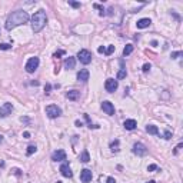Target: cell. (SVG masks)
I'll return each mask as SVG.
<instances>
[{"label": "cell", "instance_id": "cell-3", "mask_svg": "<svg viewBox=\"0 0 183 183\" xmlns=\"http://www.w3.org/2000/svg\"><path fill=\"white\" fill-rule=\"evenodd\" d=\"M39 63H40V60H39V57H30L29 60H27V63H26V66H24V69H26V72L27 73H34V70L39 67Z\"/></svg>", "mask_w": 183, "mask_h": 183}, {"label": "cell", "instance_id": "cell-22", "mask_svg": "<svg viewBox=\"0 0 183 183\" xmlns=\"http://www.w3.org/2000/svg\"><path fill=\"white\" fill-rule=\"evenodd\" d=\"M126 76H128V72H126V69H125V67H122V69H120L119 70V73H117V79H125V77H126Z\"/></svg>", "mask_w": 183, "mask_h": 183}, {"label": "cell", "instance_id": "cell-35", "mask_svg": "<svg viewBox=\"0 0 183 183\" xmlns=\"http://www.w3.org/2000/svg\"><path fill=\"white\" fill-rule=\"evenodd\" d=\"M44 90H46V95H49V93H50V90H52V86H50V85H46Z\"/></svg>", "mask_w": 183, "mask_h": 183}, {"label": "cell", "instance_id": "cell-12", "mask_svg": "<svg viewBox=\"0 0 183 183\" xmlns=\"http://www.w3.org/2000/svg\"><path fill=\"white\" fill-rule=\"evenodd\" d=\"M60 173L64 176V177H72L73 173H72V169L69 166V163L67 162H64L63 165L60 166Z\"/></svg>", "mask_w": 183, "mask_h": 183}, {"label": "cell", "instance_id": "cell-34", "mask_svg": "<svg viewBox=\"0 0 183 183\" xmlns=\"http://www.w3.org/2000/svg\"><path fill=\"white\" fill-rule=\"evenodd\" d=\"M182 146H183L182 143H179V144H177V146H176V149H175V152H173V153H175V155H177V152H179V150H180V149H182Z\"/></svg>", "mask_w": 183, "mask_h": 183}, {"label": "cell", "instance_id": "cell-10", "mask_svg": "<svg viewBox=\"0 0 183 183\" xmlns=\"http://www.w3.org/2000/svg\"><path fill=\"white\" fill-rule=\"evenodd\" d=\"M102 109L106 114H109V116H113L114 114V106L113 103H110L109 100H104L103 103H102Z\"/></svg>", "mask_w": 183, "mask_h": 183}, {"label": "cell", "instance_id": "cell-5", "mask_svg": "<svg viewBox=\"0 0 183 183\" xmlns=\"http://www.w3.org/2000/svg\"><path fill=\"white\" fill-rule=\"evenodd\" d=\"M77 59L80 60V63L89 64L92 62V53L89 50H86V49H83V50H80L79 53H77Z\"/></svg>", "mask_w": 183, "mask_h": 183}, {"label": "cell", "instance_id": "cell-16", "mask_svg": "<svg viewBox=\"0 0 183 183\" xmlns=\"http://www.w3.org/2000/svg\"><path fill=\"white\" fill-rule=\"evenodd\" d=\"M74 66H76V60H74V57H67L66 60H64V67L69 70V69H74Z\"/></svg>", "mask_w": 183, "mask_h": 183}, {"label": "cell", "instance_id": "cell-42", "mask_svg": "<svg viewBox=\"0 0 183 183\" xmlns=\"http://www.w3.org/2000/svg\"><path fill=\"white\" fill-rule=\"evenodd\" d=\"M57 183H62V182H57Z\"/></svg>", "mask_w": 183, "mask_h": 183}, {"label": "cell", "instance_id": "cell-37", "mask_svg": "<svg viewBox=\"0 0 183 183\" xmlns=\"http://www.w3.org/2000/svg\"><path fill=\"white\" fill-rule=\"evenodd\" d=\"M23 136H24V137H26V139H29V137H30V133H29V132H24V133H23Z\"/></svg>", "mask_w": 183, "mask_h": 183}, {"label": "cell", "instance_id": "cell-8", "mask_svg": "<svg viewBox=\"0 0 183 183\" xmlns=\"http://www.w3.org/2000/svg\"><path fill=\"white\" fill-rule=\"evenodd\" d=\"M117 87H119V83H117V80H114V79H107L106 83H104V89H106L109 93H113Z\"/></svg>", "mask_w": 183, "mask_h": 183}, {"label": "cell", "instance_id": "cell-25", "mask_svg": "<svg viewBox=\"0 0 183 183\" xmlns=\"http://www.w3.org/2000/svg\"><path fill=\"white\" fill-rule=\"evenodd\" d=\"M113 52H114V46H112V44H110V46H109L107 49H104V52H103V53H104L106 56H110L112 53H113Z\"/></svg>", "mask_w": 183, "mask_h": 183}, {"label": "cell", "instance_id": "cell-28", "mask_svg": "<svg viewBox=\"0 0 183 183\" xmlns=\"http://www.w3.org/2000/svg\"><path fill=\"white\" fill-rule=\"evenodd\" d=\"M180 56H182V52H173L170 57H172V59H177V57H180Z\"/></svg>", "mask_w": 183, "mask_h": 183}, {"label": "cell", "instance_id": "cell-1", "mask_svg": "<svg viewBox=\"0 0 183 183\" xmlns=\"http://www.w3.org/2000/svg\"><path fill=\"white\" fill-rule=\"evenodd\" d=\"M27 22H29V13L24 12V10H16V12H13L7 17V20H6V29L7 30H13L15 27L20 26V24L27 23Z\"/></svg>", "mask_w": 183, "mask_h": 183}, {"label": "cell", "instance_id": "cell-14", "mask_svg": "<svg viewBox=\"0 0 183 183\" xmlns=\"http://www.w3.org/2000/svg\"><path fill=\"white\" fill-rule=\"evenodd\" d=\"M136 24H137V29H146V27H149L152 24V20L147 19V17H144V19H140Z\"/></svg>", "mask_w": 183, "mask_h": 183}, {"label": "cell", "instance_id": "cell-7", "mask_svg": "<svg viewBox=\"0 0 183 183\" xmlns=\"http://www.w3.org/2000/svg\"><path fill=\"white\" fill-rule=\"evenodd\" d=\"M12 112H13V104L12 103H3L1 106H0V119L7 117Z\"/></svg>", "mask_w": 183, "mask_h": 183}, {"label": "cell", "instance_id": "cell-32", "mask_svg": "<svg viewBox=\"0 0 183 183\" xmlns=\"http://www.w3.org/2000/svg\"><path fill=\"white\" fill-rule=\"evenodd\" d=\"M147 170H149V172H153V170H157V166H156V165H150V166L147 167Z\"/></svg>", "mask_w": 183, "mask_h": 183}, {"label": "cell", "instance_id": "cell-38", "mask_svg": "<svg viewBox=\"0 0 183 183\" xmlns=\"http://www.w3.org/2000/svg\"><path fill=\"white\" fill-rule=\"evenodd\" d=\"M76 126H83V123H82V122H79V120H76Z\"/></svg>", "mask_w": 183, "mask_h": 183}, {"label": "cell", "instance_id": "cell-11", "mask_svg": "<svg viewBox=\"0 0 183 183\" xmlns=\"http://www.w3.org/2000/svg\"><path fill=\"white\" fill-rule=\"evenodd\" d=\"M52 160L55 162H62V160H66V152L62 150V149H57L52 153Z\"/></svg>", "mask_w": 183, "mask_h": 183}, {"label": "cell", "instance_id": "cell-19", "mask_svg": "<svg viewBox=\"0 0 183 183\" xmlns=\"http://www.w3.org/2000/svg\"><path fill=\"white\" fill-rule=\"evenodd\" d=\"M89 160H90L89 152L87 150H83V152H82V155H80V162H83V163H87Z\"/></svg>", "mask_w": 183, "mask_h": 183}, {"label": "cell", "instance_id": "cell-41", "mask_svg": "<svg viewBox=\"0 0 183 183\" xmlns=\"http://www.w3.org/2000/svg\"><path fill=\"white\" fill-rule=\"evenodd\" d=\"M146 183H156L155 180H149V182H146Z\"/></svg>", "mask_w": 183, "mask_h": 183}, {"label": "cell", "instance_id": "cell-36", "mask_svg": "<svg viewBox=\"0 0 183 183\" xmlns=\"http://www.w3.org/2000/svg\"><path fill=\"white\" fill-rule=\"evenodd\" d=\"M106 183H116V180H114V177H107Z\"/></svg>", "mask_w": 183, "mask_h": 183}, {"label": "cell", "instance_id": "cell-23", "mask_svg": "<svg viewBox=\"0 0 183 183\" xmlns=\"http://www.w3.org/2000/svg\"><path fill=\"white\" fill-rule=\"evenodd\" d=\"M132 52H133V46L132 44H126V47L123 49V55L125 56H129Z\"/></svg>", "mask_w": 183, "mask_h": 183}, {"label": "cell", "instance_id": "cell-9", "mask_svg": "<svg viewBox=\"0 0 183 183\" xmlns=\"http://www.w3.org/2000/svg\"><path fill=\"white\" fill-rule=\"evenodd\" d=\"M92 177H93V173H92V170H89V169H83V170L80 172V180L83 183L92 182Z\"/></svg>", "mask_w": 183, "mask_h": 183}, {"label": "cell", "instance_id": "cell-15", "mask_svg": "<svg viewBox=\"0 0 183 183\" xmlns=\"http://www.w3.org/2000/svg\"><path fill=\"white\" fill-rule=\"evenodd\" d=\"M123 126H125V129H126V130H133V129H136L137 123H136L135 119H128V120H125Z\"/></svg>", "mask_w": 183, "mask_h": 183}, {"label": "cell", "instance_id": "cell-24", "mask_svg": "<svg viewBox=\"0 0 183 183\" xmlns=\"http://www.w3.org/2000/svg\"><path fill=\"white\" fill-rule=\"evenodd\" d=\"M34 152H36V146L30 144V146L27 147V152H26V155H27V156H32V155L34 153Z\"/></svg>", "mask_w": 183, "mask_h": 183}, {"label": "cell", "instance_id": "cell-27", "mask_svg": "<svg viewBox=\"0 0 183 183\" xmlns=\"http://www.w3.org/2000/svg\"><path fill=\"white\" fill-rule=\"evenodd\" d=\"M93 7L100 10V16H104V15H106V12H104V9L102 7V6H99V4H93Z\"/></svg>", "mask_w": 183, "mask_h": 183}, {"label": "cell", "instance_id": "cell-26", "mask_svg": "<svg viewBox=\"0 0 183 183\" xmlns=\"http://www.w3.org/2000/svg\"><path fill=\"white\" fill-rule=\"evenodd\" d=\"M9 49H12V44H9V43H1L0 44V50H9Z\"/></svg>", "mask_w": 183, "mask_h": 183}, {"label": "cell", "instance_id": "cell-33", "mask_svg": "<svg viewBox=\"0 0 183 183\" xmlns=\"http://www.w3.org/2000/svg\"><path fill=\"white\" fill-rule=\"evenodd\" d=\"M165 139H170V137H172V132H169V130H166V132H165Z\"/></svg>", "mask_w": 183, "mask_h": 183}, {"label": "cell", "instance_id": "cell-17", "mask_svg": "<svg viewBox=\"0 0 183 183\" xmlns=\"http://www.w3.org/2000/svg\"><path fill=\"white\" fill-rule=\"evenodd\" d=\"M67 99L69 100H77L80 96V92H77V90H70V92H67Z\"/></svg>", "mask_w": 183, "mask_h": 183}, {"label": "cell", "instance_id": "cell-18", "mask_svg": "<svg viewBox=\"0 0 183 183\" xmlns=\"http://www.w3.org/2000/svg\"><path fill=\"white\" fill-rule=\"evenodd\" d=\"M146 132L149 135H159V129L156 128V126H153V125H147L146 126Z\"/></svg>", "mask_w": 183, "mask_h": 183}, {"label": "cell", "instance_id": "cell-13", "mask_svg": "<svg viewBox=\"0 0 183 183\" xmlns=\"http://www.w3.org/2000/svg\"><path fill=\"white\" fill-rule=\"evenodd\" d=\"M89 76H90V73H89L87 69H82V70L77 73V80H79V82H87Z\"/></svg>", "mask_w": 183, "mask_h": 183}, {"label": "cell", "instance_id": "cell-30", "mask_svg": "<svg viewBox=\"0 0 183 183\" xmlns=\"http://www.w3.org/2000/svg\"><path fill=\"white\" fill-rule=\"evenodd\" d=\"M150 63H146V64H143V72H149L150 70Z\"/></svg>", "mask_w": 183, "mask_h": 183}, {"label": "cell", "instance_id": "cell-20", "mask_svg": "<svg viewBox=\"0 0 183 183\" xmlns=\"http://www.w3.org/2000/svg\"><path fill=\"white\" fill-rule=\"evenodd\" d=\"M83 116H85V119H86V122H87V125H89V128H90V129H97V128H99L97 125H93V123H92V120H90V117H89V114H86V113H85Z\"/></svg>", "mask_w": 183, "mask_h": 183}, {"label": "cell", "instance_id": "cell-29", "mask_svg": "<svg viewBox=\"0 0 183 183\" xmlns=\"http://www.w3.org/2000/svg\"><path fill=\"white\" fill-rule=\"evenodd\" d=\"M63 55H64V50H59V52H56V53H55L53 56H55L56 59H59L60 56H63Z\"/></svg>", "mask_w": 183, "mask_h": 183}, {"label": "cell", "instance_id": "cell-6", "mask_svg": "<svg viewBox=\"0 0 183 183\" xmlns=\"http://www.w3.org/2000/svg\"><path fill=\"white\" fill-rule=\"evenodd\" d=\"M132 152H133L135 155H137V156H146V155H147V147H146L143 143H139V142H137V143L133 144Z\"/></svg>", "mask_w": 183, "mask_h": 183}, {"label": "cell", "instance_id": "cell-21", "mask_svg": "<svg viewBox=\"0 0 183 183\" xmlns=\"http://www.w3.org/2000/svg\"><path fill=\"white\" fill-rule=\"evenodd\" d=\"M110 149H112V152H119V140L116 139L114 142H112V144H110Z\"/></svg>", "mask_w": 183, "mask_h": 183}, {"label": "cell", "instance_id": "cell-4", "mask_svg": "<svg viewBox=\"0 0 183 183\" xmlns=\"http://www.w3.org/2000/svg\"><path fill=\"white\" fill-rule=\"evenodd\" d=\"M46 114L50 119H56V117H59L62 114V109L59 106H56V104H49L46 107Z\"/></svg>", "mask_w": 183, "mask_h": 183}, {"label": "cell", "instance_id": "cell-31", "mask_svg": "<svg viewBox=\"0 0 183 183\" xmlns=\"http://www.w3.org/2000/svg\"><path fill=\"white\" fill-rule=\"evenodd\" d=\"M69 4L72 6V7H80V3H76V1H69Z\"/></svg>", "mask_w": 183, "mask_h": 183}, {"label": "cell", "instance_id": "cell-2", "mask_svg": "<svg viewBox=\"0 0 183 183\" xmlns=\"http://www.w3.org/2000/svg\"><path fill=\"white\" fill-rule=\"evenodd\" d=\"M47 23V17H46V12L44 10H39L36 12L32 17V29L34 33H39L43 30V27Z\"/></svg>", "mask_w": 183, "mask_h": 183}, {"label": "cell", "instance_id": "cell-39", "mask_svg": "<svg viewBox=\"0 0 183 183\" xmlns=\"http://www.w3.org/2000/svg\"><path fill=\"white\" fill-rule=\"evenodd\" d=\"M97 52H99V53H103V52H104V47H99V49H97Z\"/></svg>", "mask_w": 183, "mask_h": 183}, {"label": "cell", "instance_id": "cell-40", "mask_svg": "<svg viewBox=\"0 0 183 183\" xmlns=\"http://www.w3.org/2000/svg\"><path fill=\"white\" fill-rule=\"evenodd\" d=\"M1 142H3V136L0 135V143H1Z\"/></svg>", "mask_w": 183, "mask_h": 183}]
</instances>
